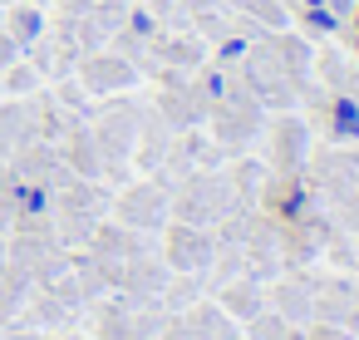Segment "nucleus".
Instances as JSON below:
<instances>
[]
</instances>
